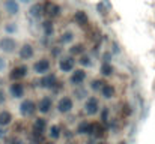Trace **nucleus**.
I'll return each mask as SVG.
<instances>
[{
  "instance_id": "22",
  "label": "nucleus",
  "mask_w": 155,
  "mask_h": 144,
  "mask_svg": "<svg viewBox=\"0 0 155 144\" xmlns=\"http://www.w3.org/2000/svg\"><path fill=\"white\" fill-rule=\"evenodd\" d=\"M89 128H91V122H87V120H81V122L77 125L75 132H77L78 135H89Z\"/></svg>"
},
{
  "instance_id": "16",
  "label": "nucleus",
  "mask_w": 155,
  "mask_h": 144,
  "mask_svg": "<svg viewBox=\"0 0 155 144\" xmlns=\"http://www.w3.org/2000/svg\"><path fill=\"white\" fill-rule=\"evenodd\" d=\"M74 21L80 27H87L89 26V15L84 11H75L74 14Z\"/></svg>"
},
{
  "instance_id": "43",
  "label": "nucleus",
  "mask_w": 155,
  "mask_h": 144,
  "mask_svg": "<svg viewBox=\"0 0 155 144\" xmlns=\"http://www.w3.org/2000/svg\"><path fill=\"white\" fill-rule=\"evenodd\" d=\"M119 144H125V143H124V141H122V143H119Z\"/></svg>"
},
{
  "instance_id": "7",
  "label": "nucleus",
  "mask_w": 155,
  "mask_h": 144,
  "mask_svg": "<svg viewBox=\"0 0 155 144\" xmlns=\"http://www.w3.org/2000/svg\"><path fill=\"white\" fill-rule=\"evenodd\" d=\"M107 134V126L101 123L100 120H95V122H91V128H89V137L92 138H97V140H101L105 137Z\"/></svg>"
},
{
  "instance_id": "10",
  "label": "nucleus",
  "mask_w": 155,
  "mask_h": 144,
  "mask_svg": "<svg viewBox=\"0 0 155 144\" xmlns=\"http://www.w3.org/2000/svg\"><path fill=\"white\" fill-rule=\"evenodd\" d=\"M27 74H29V68L26 65H17L9 71L8 77L11 81H21L23 78L27 77Z\"/></svg>"
},
{
  "instance_id": "34",
  "label": "nucleus",
  "mask_w": 155,
  "mask_h": 144,
  "mask_svg": "<svg viewBox=\"0 0 155 144\" xmlns=\"http://www.w3.org/2000/svg\"><path fill=\"white\" fill-rule=\"evenodd\" d=\"M103 63H111V51L103 53Z\"/></svg>"
},
{
  "instance_id": "6",
  "label": "nucleus",
  "mask_w": 155,
  "mask_h": 144,
  "mask_svg": "<svg viewBox=\"0 0 155 144\" xmlns=\"http://www.w3.org/2000/svg\"><path fill=\"white\" fill-rule=\"evenodd\" d=\"M57 68L60 72L63 74H69L75 69V60L72 56H62L59 57V62H57Z\"/></svg>"
},
{
  "instance_id": "29",
  "label": "nucleus",
  "mask_w": 155,
  "mask_h": 144,
  "mask_svg": "<svg viewBox=\"0 0 155 144\" xmlns=\"http://www.w3.org/2000/svg\"><path fill=\"white\" fill-rule=\"evenodd\" d=\"M100 122L104 123L105 126L110 123V108L108 107H104L103 110H101V117H100Z\"/></svg>"
},
{
  "instance_id": "21",
  "label": "nucleus",
  "mask_w": 155,
  "mask_h": 144,
  "mask_svg": "<svg viewBox=\"0 0 155 144\" xmlns=\"http://www.w3.org/2000/svg\"><path fill=\"white\" fill-rule=\"evenodd\" d=\"M78 63L83 69H87V68H92L94 66V59L89 53H83L81 56H78Z\"/></svg>"
},
{
  "instance_id": "17",
  "label": "nucleus",
  "mask_w": 155,
  "mask_h": 144,
  "mask_svg": "<svg viewBox=\"0 0 155 144\" xmlns=\"http://www.w3.org/2000/svg\"><path fill=\"white\" fill-rule=\"evenodd\" d=\"M100 93L103 96L104 99H113L116 96V87L111 84V83H104Z\"/></svg>"
},
{
  "instance_id": "39",
  "label": "nucleus",
  "mask_w": 155,
  "mask_h": 144,
  "mask_svg": "<svg viewBox=\"0 0 155 144\" xmlns=\"http://www.w3.org/2000/svg\"><path fill=\"white\" fill-rule=\"evenodd\" d=\"M18 2H21V3H30L32 0H18Z\"/></svg>"
},
{
  "instance_id": "20",
  "label": "nucleus",
  "mask_w": 155,
  "mask_h": 144,
  "mask_svg": "<svg viewBox=\"0 0 155 144\" xmlns=\"http://www.w3.org/2000/svg\"><path fill=\"white\" fill-rule=\"evenodd\" d=\"M14 122V116L9 110H0V126L2 128H8L9 125H12Z\"/></svg>"
},
{
  "instance_id": "15",
  "label": "nucleus",
  "mask_w": 155,
  "mask_h": 144,
  "mask_svg": "<svg viewBox=\"0 0 155 144\" xmlns=\"http://www.w3.org/2000/svg\"><path fill=\"white\" fill-rule=\"evenodd\" d=\"M36 108L41 114H48L53 108V99L51 96H42L38 102H36Z\"/></svg>"
},
{
  "instance_id": "18",
  "label": "nucleus",
  "mask_w": 155,
  "mask_h": 144,
  "mask_svg": "<svg viewBox=\"0 0 155 144\" xmlns=\"http://www.w3.org/2000/svg\"><path fill=\"white\" fill-rule=\"evenodd\" d=\"M29 15L33 20H41L44 18V9H42V3H33L29 8Z\"/></svg>"
},
{
  "instance_id": "4",
  "label": "nucleus",
  "mask_w": 155,
  "mask_h": 144,
  "mask_svg": "<svg viewBox=\"0 0 155 144\" xmlns=\"http://www.w3.org/2000/svg\"><path fill=\"white\" fill-rule=\"evenodd\" d=\"M18 50V42L14 36L11 35H6V36H2L0 38V51L5 53V54H12Z\"/></svg>"
},
{
  "instance_id": "27",
  "label": "nucleus",
  "mask_w": 155,
  "mask_h": 144,
  "mask_svg": "<svg viewBox=\"0 0 155 144\" xmlns=\"http://www.w3.org/2000/svg\"><path fill=\"white\" fill-rule=\"evenodd\" d=\"M62 132V129H60V126H57V125H51L50 128H48V137L51 138V140H59L60 138V134Z\"/></svg>"
},
{
  "instance_id": "5",
  "label": "nucleus",
  "mask_w": 155,
  "mask_h": 144,
  "mask_svg": "<svg viewBox=\"0 0 155 144\" xmlns=\"http://www.w3.org/2000/svg\"><path fill=\"white\" fill-rule=\"evenodd\" d=\"M42 9H44V17H47V20H53L60 15V6L53 0H44Z\"/></svg>"
},
{
  "instance_id": "19",
  "label": "nucleus",
  "mask_w": 155,
  "mask_h": 144,
  "mask_svg": "<svg viewBox=\"0 0 155 144\" xmlns=\"http://www.w3.org/2000/svg\"><path fill=\"white\" fill-rule=\"evenodd\" d=\"M5 11L9 15H18L20 12V2L18 0H5Z\"/></svg>"
},
{
  "instance_id": "26",
  "label": "nucleus",
  "mask_w": 155,
  "mask_h": 144,
  "mask_svg": "<svg viewBox=\"0 0 155 144\" xmlns=\"http://www.w3.org/2000/svg\"><path fill=\"white\" fill-rule=\"evenodd\" d=\"M100 72H101V75H104V77H110V75L114 74V66L111 63H103L101 68H100Z\"/></svg>"
},
{
  "instance_id": "2",
  "label": "nucleus",
  "mask_w": 155,
  "mask_h": 144,
  "mask_svg": "<svg viewBox=\"0 0 155 144\" xmlns=\"http://www.w3.org/2000/svg\"><path fill=\"white\" fill-rule=\"evenodd\" d=\"M39 86H41L42 89H48V90H53V92H59L60 87H62V83L59 81V78H57L56 74L48 72V74H45V75L41 77Z\"/></svg>"
},
{
  "instance_id": "25",
  "label": "nucleus",
  "mask_w": 155,
  "mask_h": 144,
  "mask_svg": "<svg viewBox=\"0 0 155 144\" xmlns=\"http://www.w3.org/2000/svg\"><path fill=\"white\" fill-rule=\"evenodd\" d=\"M42 32H44V36H48V38L54 33V24L51 20H45L42 23Z\"/></svg>"
},
{
  "instance_id": "40",
  "label": "nucleus",
  "mask_w": 155,
  "mask_h": 144,
  "mask_svg": "<svg viewBox=\"0 0 155 144\" xmlns=\"http://www.w3.org/2000/svg\"><path fill=\"white\" fill-rule=\"evenodd\" d=\"M2 86H3V78L0 77V89H2Z\"/></svg>"
},
{
  "instance_id": "33",
  "label": "nucleus",
  "mask_w": 155,
  "mask_h": 144,
  "mask_svg": "<svg viewBox=\"0 0 155 144\" xmlns=\"http://www.w3.org/2000/svg\"><path fill=\"white\" fill-rule=\"evenodd\" d=\"M131 113H133L131 107H130L128 104H124V105H122V114H124L125 117H128V116H131Z\"/></svg>"
},
{
  "instance_id": "42",
  "label": "nucleus",
  "mask_w": 155,
  "mask_h": 144,
  "mask_svg": "<svg viewBox=\"0 0 155 144\" xmlns=\"http://www.w3.org/2000/svg\"><path fill=\"white\" fill-rule=\"evenodd\" d=\"M97 144H107L105 141H100V143H97Z\"/></svg>"
},
{
  "instance_id": "8",
  "label": "nucleus",
  "mask_w": 155,
  "mask_h": 144,
  "mask_svg": "<svg viewBox=\"0 0 155 144\" xmlns=\"http://www.w3.org/2000/svg\"><path fill=\"white\" fill-rule=\"evenodd\" d=\"M86 77H87V74H86V71L83 68H78V69L75 68L71 72V75H69V84L74 86V87H80V86L84 84Z\"/></svg>"
},
{
  "instance_id": "12",
  "label": "nucleus",
  "mask_w": 155,
  "mask_h": 144,
  "mask_svg": "<svg viewBox=\"0 0 155 144\" xmlns=\"http://www.w3.org/2000/svg\"><path fill=\"white\" fill-rule=\"evenodd\" d=\"M32 69H33V72L38 74V75H45V74H48L50 69H51V62H50L48 59L42 57V59H39V60H36V62L33 63Z\"/></svg>"
},
{
  "instance_id": "35",
  "label": "nucleus",
  "mask_w": 155,
  "mask_h": 144,
  "mask_svg": "<svg viewBox=\"0 0 155 144\" xmlns=\"http://www.w3.org/2000/svg\"><path fill=\"white\" fill-rule=\"evenodd\" d=\"M6 101H8V98H6L5 90H3V89H0V107H2V105H5V104H6Z\"/></svg>"
},
{
  "instance_id": "44",
  "label": "nucleus",
  "mask_w": 155,
  "mask_h": 144,
  "mask_svg": "<svg viewBox=\"0 0 155 144\" xmlns=\"http://www.w3.org/2000/svg\"><path fill=\"white\" fill-rule=\"evenodd\" d=\"M65 144H69V143H65Z\"/></svg>"
},
{
  "instance_id": "32",
  "label": "nucleus",
  "mask_w": 155,
  "mask_h": 144,
  "mask_svg": "<svg viewBox=\"0 0 155 144\" xmlns=\"http://www.w3.org/2000/svg\"><path fill=\"white\" fill-rule=\"evenodd\" d=\"M5 30H6V33H9V35L15 33V32H17V26H15V23H8V24L5 26Z\"/></svg>"
},
{
  "instance_id": "1",
  "label": "nucleus",
  "mask_w": 155,
  "mask_h": 144,
  "mask_svg": "<svg viewBox=\"0 0 155 144\" xmlns=\"http://www.w3.org/2000/svg\"><path fill=\"white\" fill-rule=\"evenodd\" d=\"M48 123L44 117H36L32 123V131H30V143L32 144H44L45 132H47Z\"/></svg>"
},
{
  "instance_id": "36",
  "label": "nucleus",
  "mask_w": 155,
  "mask_h": 144,
  "mask_svg": "<svg viewBox=\"0 0 155 144\" xmlns=\"http://www.w3.org/2000/svg\"><path fill=\"white\" fill-rule=\"evenodd\" d=\"M6 137H8V129L0 126V141H2V140H5Z\"/></svg>"
},
{
  "instance_id": "41",
  "label": "nucleus",
  "mask_w": 155,
  "mask_h": 144,
  "mask_svg": "<svg viewBox=\"0 0 155 144\" xmlns=\"http://www.w3.org/2000/svg\"><path fill=\"white\" fill-rule=\"evenodd\" d=\"M44 144H54L53 141H44Z\"/></svg>"
},
{
  "instance_id": "31",
  "label": "nucleus",
  "mask_w": 155,
  "mask_h": 144,
  "mask_svg": "<svg viewBox=\"0 0 155 144\" xmlns=\"http://www.w3.org/2000/svg\"><path fill=\"white\" fill-rule=\"evenodd\" d=\"M87 89H84L83 86H80V87H75V90H74V95L77 99H86L87 98Z\"/></svg>"
},
{
  "instance_id": "14",
  "label": "nucleus",
  "mask_w": 155,
  "mask_h": 144,
  "mask_svg": "<svg viewBox=\"0 0 155 144\" xmlns=\"http://www.w3.org/2000/svg\"><path fill=\"white\" fill-rule=\"evenodd\" d=\"M8 93L11 98L14 99H21L24 96V84L21 81H12L9 84V89H8Z\"/></svg>"
},
{
  "instance_id": "3",
  "label": "nucleus",
  "mask_w": 155,
  "mask_h": 144,
  "mask_svg": "<svg viewBox=\"0 0 155 144\" xmlns=\"http://www.w3.org/2000/svg\"><path fill=\"white\" fill-rule=\"evenodd\" d=\"M36 111H38V108H36V102L33 99H29V98L21 99V102L18 105V113L21 117H24V119L33 117Z\"/></svg>"
},
{
  "instance_id": "24",
  "label": "nucleus",
  "mask_w": 155,
  "mask_h": 144,
  "mask_svg": "<svg viewBox=\"0 0 155 144\" xmlns=\"http://www.w3.org/2000/svg\"><path fill=\"white\" fill-rule=\"evenodd\" d=\"M83 53H86V48L83 44H74L69 47V56L75 57V56H81Z\"/></svg>"
},
{
  "instance_id": "13",
  "label": "nucleus",
  "mask_w": 155,
  "mask_h": 144,
  "mask_svg": "<svg viewBox=\"0 0 155 144\" xmlns=\"http://www.w3.org/2000/svg\"><path fill=\"white\" fill-rule=\"evenodd\" d=\"M33 56H35V48H33L32 44L26 42L21 47H18V57H20V60L27 62V60H32Z\"/></svg>"
},
{
  "instance_id": "37",
  "label": "nucleus",
  "mask_w": 155,
  "mask_h": 144,
  "mask_svg": "<svg viewBox=\"0 0 155 144\" xmlns=\"http://www.w3.org/2000/svg\"><path fill=\"white\" fill-rule=\"evenodd\" d=\"M60 53H62V50H60L59 47H54L51 50V56H53V57H57V56H60Z\"/></svg>"
},
{
  "instance_id": "28",
  "label": "nucleus",
  "mask_w": 155,
  "mask_h": 144,
  "mask_svg": "<svg viewBox=\"0 0 155 144\" xmlns=\"http://www.w3.org/2000/svg\"><path fill=\"white\" fill-rule=\"evenodd\" d=\"M104 83H105V81H103L101 78H94V80L91 81V84H89V89L94 90V92H100Z\"/></svg>"
},
{
  "instance_id": "30",
  "label": "nucleus",
  "mask_w": 155,
  "mask_h": 144,
  "mask_svg": "<svg viewBox=\"0 0 155 144\" xmlns=\"http://www.w3.org/2000/svg\"><path fill=\"white\" fill-rule=\"evenodd\" d=\"M5 143L6 144H26V141L23 138H20L18 135H8L5 138Z\"/></svg>"
},
{
  "instance_id": "23",
  "label": "nucleus",
  "mask_w": 155,
  "mask_h": 144,
  "mask_svg": "<svg viewBox=\"0 0 155 144\" xmlns=\"http://www.w3.org/2000/svg\"><path fill=\"white\" fill-rule=\"evenodd\" d=\"M72 39H74V33L71 30H66L59 36V44L60 45H68L69 42H72Z\"/></svg>"
},
{
  "instance_id": "9",
  "label": "nucleus",
  "mask_w": 155,
  "mask_h": 144,
  "mask_svg": "<svg viewBox=\"0 0 155 144\" xmlns=\"http://www.w3.org/2000/svg\"><path fill=\"white\" fill-rule=\"evenodd\" d=\"M84 113L87 114V116H95V114H98L100 113V110H101V105H100V99L97 98V96H89V98H86V102H84Z\"/></svg>"
},
{
  "instance_id": "38",
  "label": "nucleus",
  "mask_w": 155,
  "mask_h": 144,
  "mask_svg": "<svg viewBox=\"0 0 155 144\" xmlns=\"http://www.w3.org/2000/svg\"><path fill=\"white\" fill-rule=\"evenodd\" d=\"M6 69V60L3 57H0V72H3Z\"/></svg>"
},
{
  "instance_id": "11",
  "label": "nucleus",
  "mask_w": 155,
  "mask_h": 144,
  "mask_svg": "<svg viewBox=\"0 0 155 144\" xmlns=\"http://www.w3.org/2000/svg\"><path fill=\"white\" fill-rule=\"evenodd\" d=\"M72 108H74V101L71 96H62L56 104V110L60 114H68L72 111Z\"/></svg>"
}]
</instances>
